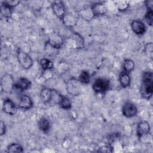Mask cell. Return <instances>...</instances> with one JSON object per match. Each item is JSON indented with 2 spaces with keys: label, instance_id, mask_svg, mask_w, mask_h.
Wrapping results in <instances>:
<instances>
[{
  "label": "cell",
  "instance_id": "1",
  "mask_svg": "<svg viewBox=\"0 0 153 153\" xmlns=\"http://www.w3.org/2000/svg\"><path fill=\"white\" fill-rule=\"evenodd\" d=\"M140 92L144 99H149L152 97L153 93V74L151 71H146L143 73Z\"/></svg>",
  "mask_w": 153,
  "mask_h": 153
},
{
  "label": "cell",
  "instance_id": "2",
  "mask_svg": "<svg viewBox=\"0 0 153 153\" xmlns=\"http://www.w3.org/2000/svg\"><path fill=\"white\" fill-rule=\"evenodd\" d=\"M66 45L72 49H81L84 46V40L79 33L74 32L67 40Z\"/></svg>",
  "mask_w": 153,
  "mask_h": 153
},
{
  "label": "cell",
  "instance_id": "3",
  "mask_svg": "<svg viewBox=\"0 0 153 153\" xmlns=\"http://www.w3.org/2000/svg\"><path fill=\"white\" fill-rule=\"evenodd\" d=\"M17 59L19 64L25 69L30 68L33 63L32 57L26 52L21 50L17 51Z\"/></svg>",
  "mask_w": 153,
  "mask_h": 153
},
{
  "label": "cell",
  "instance_id": "4",
  "mask_svg": "<svg viewBox=\"0 0 153 153\" xmlns=\"http://www.w3.org/2000/svg\"><path fill=\"white\" fill-rule=\"evenodd\" d=\"M110 87L109 80L105 78H97L92 85L93 90L94 92L100 94L105 93Z\"/></svg>",
  "mask_w": 153,
  "mask_h": 153
},
{
  "label": "cell",
  "instance_id": "5",
  "mask_svg": "<svg viewBox=\"0 0 153 153\" xmlns=\"http://www.w3.org/2000/svg\"><path fill=\"white\" fill-rule=\"evenodd\" d=\"M15 82L10 74H4L1 78V90L5 93H10L14 89Z\"/></svg>",
  "mask_w": 153,
  "mask_h": 153
},
{
  "label": "cell",
  "instance_id": "6",
  "mask_svg": "<svg viewBox=\"0 0 153 153\" xmlns=\"http://www.w3.org/2000/svg\"><path fill=\"white\" fill-rule=\"evenodd\" d=\"M47 42L53 47L59 50L61 48L64 43L62 36L59 33L55 32H51L49 34Z\"/></svg>",
  "mask_w": 153,
  "mask_h": 153
},
{
  "label": "cell",
  "instance_id": "7",
  "mask_svg": "<svg viewBox=\"0 0 153 153\" xmlns=\"http://www.w3.org/2000/svg\"><path fill=\"white\" fill-rule=\"evenodd\" d=\"M3 111L10 115H14L17 112V107L15 103L10 98H6L3 101Z\"/></svg>",
  "mask_w": 153,
  "mask_h": 153
},
{
  "label": "cell",
  "instance_id": "8",
  "mask_svg": "<svg viewBox=\"0 0 153 153\" xmlns=\"http://www.w3.org/2000/svg\"><path fill=\"white\" fill-rule=\"evenodd\" d=\"M122 113L124 117L127 118H131L137 114V108L133 103L127 102L124 103L122 107Z\"/></svg>",
  "mask_w": 153,
  "mask_h": 153
},
{
  "label": "cell",
  "instance_id": "9",
  "mask_svg": "<svg viewBox=\"0 0 153 153\" xmlns=\"http://www.w3.org/2000/svg\"><path fill=\"white\" fill-rule=\"evenodd\" d=\"M51 8L53 13L59 18L62 19L66 14V10L65 5L62 1H56L53 2L51 4Z\"/></svg>",
  "mask_w": 153,
  "mask_h": 153
},
{
  "label": "cell",
  "instance_id": "10",
  "mask_svg": "<svg viewBox=\"0 0 153 153\" xmlns=\"http://www.w3.org/2000/svg\"><path fill=\"white\" fill-rule=\"evenodd\" d=\"M151 127L148 121L145 120L140 121L137 126L136 133L139 138L150 133Z\"/></svg>",
  "mask_w": 153,
  "mask_h": 153
},
{
  "label": "cell",
  "instance_id": "11",
  "mask_svg": "<svg viewBox=\"0 0 153 153\" xmlns=\"http://www.w3.org/2000/svg\"><path fill=\"white\" fill-rule=\"evenodd\" d=\"M132 31L137 35L144 34L146 31V26L145 23L139 20H134L130 23Z\"/></svg>",
  "mask_w": 153,
  "mask_h": 153
},
{
  "label": "cell",
  "instance_id": "12",
  "mask_svg": "<svg viewBox=\"0 0 153 153\" xmlns=\"http://www.w3.org/2000/svg\"><path fill=\"white\" fill-rule=\"evenodd\" d=\"M31 85V81L29 79L25 77H21L15 82L14 89L16 88L20 91H23L30 88Z\"/></svg>",
  "mask_w": 153,
  "mask_h": 153
},
{
  "label": "cell",
  "instance_id": "13",
  "mask_svg": "<svg viewBox=\"0 0 153 153\" xmlns=\"http://www.w3.org/2000/svg\"><path fill=\"white\" fill-rule=\"evenodd\" d=\"M33 101L30 97L26 94H23L20 96L18 104L19 108L28 110L33 107Z\"/></svg>",
  "mask_w": 153,
  "mask_h": 153
},
{
  "label": "cell",
  "instance_id": "14",
  "mask_svg": "<svg viewBox=\"0 0 153 153\" xmlns=\"http://www.w3.org/2000/svg\"><path fill=\"white\" fill-rule=\"evenodd\" d=\"M94 16L105 14L107 11V7L103 2H96L90 6Z\"/></svg>",
  "mask_w": 153,
  "mask_h": 153
},
{
  "label": "cell",
  "instance_id": "15",
  "mask_svg": "<svg viewBox=\"0 0 153 153\" xmlns=\"http://www.w3.org/2000/svg\"><path fill=\"white\" fill-rule=\"evenodd\" d=\"M81 83L79 80L71 79L69 81L67 84L68 91L72 95H76L80 91V84Z\"/></svg>",
  "mask_w": 153,
  "mask_h": 153
},
{
  "label": "cell",
  "instance_id": "16",
  "mask_svg": "<svg viewBox=\"0 0 153 153\" xmlns=\"http://www.w3.org/2000/svg\"><path fill=\"white\" fill-rule=\"evenodd\" d=\"M54 91L48 87L43 88L40 93V97L44 103H49L53 99Z\"/></svg>",
  "mask_w": 153,
  "mask_h": 153
},
{
  "label": "cell",
  "instance_id": "17",
  "mask_svg": "<svg viewBox=\"0 0 153 153\" xmlns=\"http://www.w3.org/2000/svg\"><path fill=\"white\" fill-rule=\"evenodd\" d=\"M62 20L63 24L69 27H72L77 23L76 17L74 14L69 13H66Z\"/></svg>",
  "mask_w": 153,
  "mask_h": 153
},
{
  "label": "cell",
  "instance_id": "18",
  "mask_svg": "<svg viewBox=\"0 0 153 153\" xmlns=\"http://www.w3.org/2000/svg\"><path fill=\"white\" fill-rule=\"evenodd\" d=\"M38 127L43 133H47L50 130V122L47 118L44 117H41L38 121Z\"/></svg>",
  "mask_w": 153,
  "mask_h": 153
},
{
  "label": "cell",
  "instance_id": "19",
  "mask_svg": "<svg viewBox=\"0 0 153 153\" xmlns=\"http://www.w3.org/2000/svg\"><path fill=\"white\" fill-rule=\"evenodd\" d=\"M119 82L121 86L123 88H126L130 86L131 79L128 73L122 71L119 75Z\"/></svg>",
  "mask_w": 153,
  "mask_h": 153
},
{
  "label": "cell",
  "instance_id": "20",
  "mask_svg": "<svg viewBox=\"0 0 153 153\" xmlns=\"http://www.w3.org/2000/svg\"><path fill=\"white\" fill-rule=\"evenodd\" d=\"M58 104L61 108L66 110L70 109L72 107V103L69 99L66 96L64 95H62L60 94V97H59V100L58 102Z\"/></svg>",
  "mask_w": 153,
  "mask_h": 153
},
{
  "label": "cell",
  "instance_id": "21",
  "mask_svg": "<svg viewBox=\"0 0 153 153\" xmlns=\"http://www.w3.org/2000/svg\"><path fill=\"white\" fill-rule=\"evenodd\" d=\"M0 10L1 14L6 19H10L12 16L13 8H11L10 7L8 6L5 3L2 2L0 7Z\"/></svg>",
  "mask_w": 153,
  "mask_h": 153
},
{
  "label": "cell",
  "instance_id": "22",
  "mask_svg": "<svg viewBox=\"0 0 153 153\" xmlns=\"http://www.w3.org/2000/svg\"><path fill=\"white\" fill-rule=\"evenodd\" d=\"M79 15L82 19L86 21H90L94 17L90 7L85 8L81 10Z\"/></svg>",
  "mask_w": 153,
  "mask_h": 153
},
{
  "label": "cell",
  "instance_id": "23",
  "mask_svg": "<svg viewBox=\"0 0 153 153\" xmlns=\"http://www.w3.org/2000/svg\"><path fill=\"white\" fill-rule=\"evenodd\" d=\"M134 67H135L134 63L131 59H126L123 62V71L126 72L128 74L134 70Z\"/></svg>",
  "mask_w": 153,
  "mask_h": 153
},
{
  "label": "cell",
  "instance_id": "24",
  "mask_svg": "<svg viewBox=\"0 0 153 153\" xmlns=\"http://www.w3.org/2000/svg\"><path fill=\"white\" fill-rule=\"evenodd\" d=\"M7 152H23V148L22 145H20L19 143H11L10 145H8L7 147Z\"/></svg>",
  "mask_w": 153,
  "mask_h": 153
},
{
  "label": "cell",
  "instance_id": "25",
  "mask_svg": "<svg viewBox=\"0 0 153 153\" xmlns=\"http://www.w3.org/2000/svg\"><path fill=\"white\" fill-rule=\"evenodd\" d=\"M79 81L81 84H87L91 80V75L87 71H82L79 75Z\"/></svg>",
  "mask_w": 153,
  "mask_h": 153
},
{
  "label": "cell",
  "instance_id": "26",
  "mask_svg": "<svg viewBox=\"0 0 153 153\" xmlns=\"http://www.w3.org/2000/svg\"><path fill=\"white\" fill-rule=\"evenodd\" d=\"M59 49H57L50 44H49L47 42L45 44L44 47V51L45 54L49 56H54L59 53Z\"/></svg>",
  "mask_w": 153,
  "mask_h": 153
},
{
  "label": "cell",
  "instance_id": "27",
  "mask_svg": "<svg viewBox=\"0 0 153 153\" xmlns=\"http://www.w3.org/2000/svg\"><path fill=\"white\" fill-rule=\"evenodd\" d=\"M40 65L43 71L47 69H52L53 68V63L50 59L42 58L39 60Z\"/></svg>",
  "mask_w": 153,
  "mask_h": 153
},
{
  "label": "cell",
  "instance_id": "28",
  "mask_svg": "<svg viewBox=\"0 0 153 153\" xmlns=\"http://www.w3.org/2000/svg\"><path fill=\"white\" fill-rule=\"evenodd\" d=\"M115 5L120 11H124L129 7V2L127 1H117L115 2Z\"/></svg>",
  "mask_w": 153,
  "mask_h": 153
},
{
  "label": "cell",
  "instance_id": "29",
  "mask_svg": "<svg viewBox=\"0 0 153 153\" xmlns=\"http://www.w3.org/2000/svg\"><path fill=\"white\" fill-rule=\"evenodd\" d=\"M144 51L146 54V56L152 59L153 57V44L152 42L148 43L145 46L144 48Z\"/></svg>",
  "mask_w": 153,
  "mask_h": 153
},
{
  "label": "cell",
  "instance_id": "30",
  "mask_svg": "<svg viewBox=\"0 0 153 153\" xmlns=\"http://www.w3.org/2000/svg\"><path fill=\"white\" fill-rule=\"evenodd\" d=\"M145 20L146 23L150 26H152L153 23V11L152 10H148L145 16Z\"/></svg>",
  "mask_w": 153,
  "mask_h": 153
},
{
  "label": "cell",
  "instance_id": "31",
  "mask_svg": "<svg viewBox=\"0 0 153 153\" xmlns=\"http://www.w3.org/2000/svg\"><path fill=\"white\" fill-rule=\"evenodd\" d=\"M2 2L12 8H14L20 3V1H17V0H7V1H4Z\"/></svg>",
  "mask_w": 153,
  "mask_h": 153
},
{
  "label": "cell",
  "instance_id": "32",
  "mask_svg": "<svg viewBox=\"0 0 153 153\" xmlns=\"http://www.w3.org/2000/svg\"><path fill=\"white\" fill-rule=\"evenodd\" d=\"M44 78L47 80L50 79L51 78H52L53 76V72L51 69H47V70H44L43 71L42 74H41Z\"/></svg>",
  "mask_w": 153,
  "mask_h": 153
},
{
  "label": "cell",
  "instance_id": "33",
  "mask_svg": "<svg viewBox=\"0 0 153 153\" xmlns=\"http://www.w3.org/2000/svg\"><path fill=\"white\" fill-rule=\"evenodd\" d=\"M6 126L5 123L2 121L1 120L0 121V134L1 136H3L6 133Z\"/></svg>",
  "mask_w": 153,
  "mask_h": 153
},
{
  "label": "cell",
  "instance_id": "34",
  "mask_svg": "<svg viewBox=\"0 0 153 153\" xmlns=\"http://www.w3.org/2000/svg\"><path fill=\"white\" fill-rule=\"evenodd\" d=\"M36 81L38 84H39L40 85H42L44 84V82H46V79L44 78V76L42 75H41L37 77Z\"/></svg>",
  "mask_w": 153,
  "mask_h": 153
},
{
  "label": "cell",
  "instance_id": "35",
  "mask_svg": "<svg viewBox=\"0 0 153 153\" xmlns=\"http://www.w3.org/2000/svg\"><path fill=\"white\" fill-rule=\"evenodd\" d=\"M145 5L148 10H152L153 8V1L152 0H148L145 1Z\"/></svg>",
  "mask_w": 153,
  "mask_h": 153
}]
</instances>
